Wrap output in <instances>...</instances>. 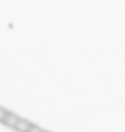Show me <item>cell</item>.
I'll return each instance as SVG.
<instances>
[{
    "instance_id": "277c9868",
    "label": "cell",
    "mask_w": 125,
    "mask_h": 132,
    "mask_svg": "<svg viewBox=\"0 0 125 132\" xmlns=\"http://www.w3.org/2000/svg\"><path fill=\"white\" fill-rule=\"evenodd\" d=\"M42 130L39 127L32 124L28 132H41Z\"/></svg>"
},
{
    "instance_id": "3957f363",
    "label": "cell",
    "mask_w": 125,
    "mask_h": 132,
    "mask_svg": "<svg viewBox=\"0 0 125 132\" xmlns=\"http://www.w3.org/2000/svg\"><path fill=\"white\" fill-rule=\"evenodd\" d=\"M8 113H9V112L6 111L5 109L0 108V121L3 122Z\"/></svg>"
},
{
    "instance_id": "7a4b0ae2",
    "label": "cell",
    "mask_w": 125,
    "mask_h": 132,
    "mask_svg": "<svg viewBox=\"0 0 125 132\" xmlns=\"http://www.w3.org/2000/svg\"><path fill=\"white\" fill-rule=\"evenodd\" d=\"M31 125V123L27 120L20 118L14 129L19 132H28Z\"/></svg>"
},
{
    "instance_id": "6da1fadb",
    "label": "cell",
    "mask_w": 125,
    "mask_h": 132,
    "mask_svg": "<svg viewBox=\"0 0 125 132\" xmlns=\"http://www.w3.org/2000/svg\"><path fill=\"white\" fill-rule=\"evenodd\" d=\"M19 119H20V118L19 117H17V116L9 112L7 114V116L4 119L3 123L6 125H7L8 127L14 128L16 126V125H17V122H19Z\"/></svg>"
},
{
    "instance_id": "5b68a950",
    "label": "cell",
    "mask_w": 125,
    "mask_h": 132,
    "mask_svg": "<svg viewBox=\"0 0 125 132\" xmlns=\"http://www.w3.org/2000/svg\"><path fill=\"white\" fill-rule=\"evenodd\" d=\"M41 132H48V131H44V130H42Z\"/></svg>"
}]
</instances>
